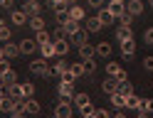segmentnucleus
<instances>
[{
  "instance_id": "5fc2aeb1",
  "label": "nucleus",
  "mask_w": 153,
  "mask_h": 118,
  "mask_svg": "<svg viewBox=\"0 0 153 118\" xmlns=\"http://www.w3.org/2000/svg\"><path fill=\"white\" fill-rule=\"evenodd\" d=\"M109 3H126V0H109Z\"/></svg>"
},
{
  "instance_id": "79ce46f5",
  "label": "nucleus",
  "mask_w": 153,
  "mask_h": 118,
  "mask_svg": "<svg viewBox=\"0 0 153 118\" xmlns=\"http://www.w3.org/2000/svg\"><path fill=\"white\" fill-rule=\"evenodd\" d=\"M143 39H146V44H153V27H148V29H146Z\"/></svg>"
},
{
  "instance_id": "f03ea898",
  "label": "nucleus",
  "mask_w": 153,
  "mask_h": 118,
  "mask_svg": "<svg viewBox=\"0 0 153 118\" xmlns=\"http://www.w3.org/2000/svg\"><path fill=\"white\" fill-rule=\"evenodd\" d=\"M59 96H62V101L64 103H74V88H72V84H67V81H59Z\"/></svg>"
},
{
  "instance_id": "39448f33",
  "label": "nucleus",
  "mask_w": 153,
  "mask_h": 118,
  "mask_svg": "<svg viewBox=\"0 0 153 118\" xmlns=\"http://www.w3.org/2000/svg\"><path fill=\"white\" fill-rule=\"evenodd\" d=\"M54 118H72V103L59 101L54 106Z\"/></svg>"
},
{
  "instance_id": "a211bd4d",
  "label": "nucleus",
  "mask_w": 153,
  "mask_h": 118,
  "mask_svg": "<svg viewBox=\"0 0 153 118\" xmlns=\"http://www.w3.org/2000/svg\"><path fill=\"white\" fill-rule=\"evenodd\" d=\"M109 101H111V106H114V108H123V106H126V96H121L119 91H114Z\"/></svg>"
},
{
  "instance_id": "5701e85b",
  "label": "nucleus",
  "mask_w": 153,
  "mask_h": 118,
  "mask_svg": "<svg viewBox=\"0 0 153 118\" xmlns=\"http://www.w3.org/2000/svg\"><path fill=\"white\" fill-rule=\"evenodd\" d=\"M3 52H5V59H13V57H17L20 47H17V44H13V42H7V44L3 47Z\"/></svg>"
},
{
  "instance_id": "a19ab883",
  "label": "nucleus",
  "mask_w": 153,
  "mask_h": 118,
  "mask_svg": "<svg viewBox=\"0 0 153 118\" xmlns=\"http://www.w3.org/2000/svg\"><path fill=\"white\" fill-rule=\"evenodd\" d=\"M143 111H146V113H153V98H143Z\"/></svg>"
},
{
  "instance_id": "58836bf2",
  "label": "nucleus",
  "mask_w": 153,
  "mask_h": 118,
  "mask_svg": "<svg viewBox=\"0 0 153 118\" xmlns=\"http://www.w3.org/2000/svg\"><path fill=\"white\" fill-rule=\"evenodd\" d=\"M94 118H111V113L106 108H97V111H94Z\"/></svg>"
},
{
  "instance_id": "49530a36",
  "label": "nucleus",
  "mask_w": 153,
  "mask_h": 118,
  "mask_svg": "<svg viewBox=\"0 0 153 118\" xmlns=\"http://www.w3.org/2000/svg\"><path fill=\"white\" fill-rule=\"evenodd\" d=\"M52 5H54V10H57V7H64L67 0H52Z\"/></svg>"
},
{
  "instance_id": "9b49d317",
  "label": "nucleus",
  "mask_w": 153,
  "mask_h": 118,
  "mask_svg": "<svg viewBox=\"0 0 153 118\" xmlns=\"http://www.w3.org/2000/svg\"><path fill=\"white\" fill-rule=\"evenodd\" d=\"M109 13L114 15V20H119L121 15H126V7H123V3H109Z\"/></svg>"
},
{
  "instance_id": "dca6fc26",
  "label": "nucleus",
  "mask_w": 153,
  "mask_h": 118,
  "mask_svg": "<svg viewBox=\"0 0 153 118\" xmlns=\"http://www.w3.org/2000/svg\"><path fill=\"white\" fill-rule=\"evenodd\" d=\"M121 52H123V57H131L133 52H136V42H133V39H123L121 42Z\"/></svg>"
},
{
  "instance_id": "a878e982",
  "label": "nucleus",
  "mask_w": 153,
  "mask_h": 118,
  "mask_svg": "<svg viewBox=\"0 0 153 118\" xmlns=\"http://www.w3.org/2000/svg\"><path fill=\"white\" fill-rule=\"evenodd\" d=\"M15 72H13V69H7V72L5 74H0V84H5V86H10V84H15Z\"/></svg>"
},
{
  "instance_id": "aec40b11",
  "label": "nucleus",
  "mask_w": 153,
  "mask_h": 118,
  "mask_svg": "<svg viewBox=\"0 0 153 118\" xmlns=\"http://www.w3.org/2000/svg\"><path fill=\"white\" fill-rule=\"evenodd\" d=\"M69 20H76V22H79V20H87V17H84V7L72 5L69 7Z\"/></svg>"
},
{
  "instance_id": "603ef678",
  "label": "nucleus",
  "mask_w": 153,
  "mask_h": 118,
  "mask_svg": "<svg viewBox=\"0 0 153 118\" xmlns=\"http://www.w3.org/2000/svg\"><path fill=\"white\" fill-rule=\"evenodd\" d=\"M111 118H126V116H123V113H116V116H111Z\"/></svg>"
},
{
  "instance_id": "6e6d98bb",
  "label": "nucleus",
  "mask_w": 153,
  "mask_h": 118,
  "mask_svg": "<svg viewBox=\"0 0 153 118\" xmlns=\"http://www.w3.org/2000/svg\"><path fill=\"white\" fill-rule=\"evenodd\" d=\"M148 5H151V7H153V0H148Z\"/></svg>"
},
{
  "instance_id": "4c0bfd02",
  "label": "nucleus",
  "mask_w": 153,
  "mask_h": 118,
  "mask_svg": "<svg viewBox=\"0 0 153 118\" xmlns=\"http://www.w3.org/2000/svg\"><path fill=\"white\" fill-rule=\"evenodd\" d=\"M59 79H62V81H67V84H74V79H76V76H74V74L69 72V69H67V72H64V74H62Z\"/></svg>"
},
{
  "instance_id": "13d9d810",
  "label": "nucleus",
  "mask_w": 153,
  "mask_h": 118,
  "mask_svg": "<svg viewBox=\"0 0 153 118\" xmlns=\"http://www.w3.org/2000/svg\"><path fill=\"white\" fill-rule=\"evenodd\" d=\"M67 3H72V0H67Z\"/></svg>"
},
{
  "instance_id": "864d4df0",
  "label": "nucleus",
  "mask_w": 153,
  "mask_h": 118,
  "mask_svg": "<svg viewBox=\"0 0 153 118\" xmlns=\"http://www.w3.org/2000/svg\"><path fill=\"white\" fill-rule=\"evenodd\" d=\"M0 59H5V52H3V47H0Z\"/></svg>"
},
{
  "instance_id": "4be33fe9",
  "label": "nucleus",
  "mask_w": 153,
  "mask_h": 118,
  "mask_svg": "<svg viewBox=\"0 0 153 118\" xmlns=\"http://www.w3.org/2000/svg\"><path fill=\"white\" fill-rule=\"evenodd\" d=\"M74 103H76V108H84L87 103H91V101H89V94H84V91L74 94Z\"/></svg>"
},
{
  "instance_id": "473e14b6",
  "label": "nucleus",
  "mask_w": 153,
  "mask_h": 118,
  "mask_svg": "<svg viewBox=\"0 0 153 118\" xmlns=\"http://www.w3.org/2000/svg\"><path fill=\"white\" fill-rule=\"evenodd\" d=\"M116 91H119L121 96H128V94H133V88H131V84H128V81H119Z\"/></svg>"
},
{
  "instance_id": "ddd939ff",
  "label": "nucleus",
  "mask_w": 153,
  "mask_h": 118,
  "mask_svg": "<svg viewBox=\"0 0 153 118\" xmlns=\"http://www.w3.org/2000/svg\"><path fill=\"white\" fill-rule=\"evenodd\" d=\"M116 86H119V81H116V79H114V76H109V79H104V84H101V88H104V94H114V91H116Z\"/></svg>"
},
{
  "instance_id": "3c124183",
  "label": "nucleus",
  "mask_w": 153,
  "mask_h": 118,
  "mask_svg": "<svg viewBox=\"0 0 153 118\" xmlns=\"http://www.w3.org/2000/svg\"><path fill=\"white\" fill-rule=\"evenodd\" d=\"M10 118H25V113H20V111H15V113H13Z\"/></svg>"
},
{
  "instance_id": "4468645a",
  "label": "nucleus",
  "mask_w": 153,
  "mask_h": 118,
  "mask_svg": "<svg viewBox=\"0 0 153 118\" xmlns=\"http://www.w3.org/2000/svg\"><path fill=\"white\" fill-rule=\"evenodd\" d=\"M67 69H69V66L64 64V59H57V64L50 69V76H62V74L67 72Z\"/></svg>"
},
{
  "instance_id": "4d7b16f0",
  "label": "nucleus",
  "mask_w": 153,
  "mask_h": 118,
  "mask_svg": "<svg viewBox=\"0 0 153 118\" xmlns=\"http://www.w3.org/2000/svg\"><path fill=\"white\" fill-rule=\"evenodd\" d=\"M0 25H5V22H3V20H0Z\"/></svg>"
},
{
  "instance_id": "b1692460",
  "label": "nucleus",
  "mask_w": 153,
  "mask_h": 118,
  "mask_svg": "<svg viewBox=\"0 0 153 118\" xmlns=\"http://www.w3.org/2000/svg\"><path fill=\"white\" fill-rule=\"evenodd\" d=\"M121 72H123V66H121V64H116V62H109V64H106V74H109V76L116 79Z\"/></svg>"
},
{
  "instance_id": "37998d69",
  "label": "nucleus",
  "mask_w": 153,
  "mask_h": 118,
  "mask_svg": "<svg viewBox=\"0 0 153 118\" xmlns=\"http://www.w3.org/2000/svg\"><path fill=\"white\" fill-rule=\"evenodd\" d=\"M143 66H146L148 72H153V54H151V57H146V59H143Z\"/></svg>"
},
{
  "instance_id": "9d476101",
  "label": "nucleus",
  "mask_w": 153,
  "mask_h": 118,
  "mask_svg": "<svg viewBox=\"0 0 153 118\" xmlns=\"http://www.w3.org/2000/svg\"><path fill=\"white\" fill-rule=\"evenodd\" d=\"M0 111L15 113V98H13V96H3V98H0Z\"/></svg>"
},
{
  "instance_id": "f704fd0d",
  "label": "nucleus",
  "mask_w": 153,
  "mask_h": 118,
  "mask_svg": "<svg viewBox=\"0 0 153 118\" xmlns=\"http://www.w3.org/2000/svg\"><path fill=\"white\" fill-rule=\"evenodd\" d=\"M20 86H22V96L25 98H32L35 96V86L32 84H20Z\"/></svg>"
},
{
  "instance_id": "6ab92c4d",
  "label": "nucleus",
  "mask_w": 153,
  "mask_h": 118,
  "mask_svg": "<svg viewBox=\"0 0 153 118\" xmlns=\"http://www.w3.org/2000/svg\"><path fill=\"white\" fill-rule=\"evenodd\" d=\"M35 47H37L35 39H22V42H20V52H22V54H32Z\"/></svg>"
},
{
  "instance_id": "ea45409f",
  "label": "nucleus",
  "mask_w": 153,
  "mask_h": 118,
  "mask_svg": "<svg viewBox=\"0 0 153 118\" xmlns=\"http://www.w3.org/2000/svg\"><path fill=\"white\" fill-rule=\"evenodd\" d=\"M0 39H10V27L7 25H0Z\"/></svg>"
},
{
  "instance_id": "1a4fd4ad",
  "label": "nucleus",
  "mask_w": 153,
  "mask_h": 118,
  "mask_svg": "<svg viewBox=\"0 0 153 118\" xmlns=\"http://www.w3.org/2000/svg\"><path fill=\"white\" fill-rule=\"evenodd\" d=\"M97 17H99V22H101V27H109V25H114V22H116V20H114V15L109 13L106 7H101Z\"/></svg>"
},
{
  "instance_id": "2f4dec72",
  "label": "nucleus",
  "mask_w": 153,
  "mask_h": 118,
  "mask_svg": "<svg viewBox=\"0 0 153 118\" xmlns=\"http://www.w3.org/2000/svg\"><path fill=\"white\" fill-rule=\"evenodd\" d=\"M69 72H72L76 79H79V76H84V74H87V72H84V62H76V64H72V66H69Z\"/></svg>"
},
{
  "instance_id": "bf43d9fd",
  "label": "nucleus",
  "mask_w": 153,
  "mask_h": 118,
  "mask_svg": "<svg viewBox=\"0 0 153 118\" xmlns=\"http://www.w3.org/2000/svg\"><path fill=\"white\" fill-rule=\"evenodd\" d=\"M148 118H153V116H148Z\"/></svg>"
},
{
  "instance_id": "c03bdc74",
  "label": "nucleus",
  "mask_w": 153,
  "mask_h": 118,
  "mask_svg": "<svg viewBox=\"0 0 153 118\" xmlns=\"http://www.w3.org/2000/svg\"><path fill=\"white\" fill-rule=\"evenodd\" d=\"M7 69H10V64H7V59H0V74H5Z\"/></svg>"
},
{
  "instance_id": "7c9ffc66",
  "label": "nucleus",
  "mask_w": 153,
  "mask_h": 118,
  "mask_svg": "<svg viewBox=\"0 0 153 118\" xmlns=\"http://www.w3.org/2000/svg\"><path fill=\"white\" fill-rule=\"evenodd\" d=\"M37 44H47V42H52V37H50V32H47V29H40V32H37V39H35Z\"/></svg>"
},
{
  "instance_id": "8fccbe9b",
  "label": "nucleus",
  "mask_w": 153,
  "mask_h": 118,
  "mask_svg": "<svg viewBox=\"0 0 153 118\" xmlns=\"http://www.w3.org/2000/svg\"><path fill=\"white\" fill-rule=\"evenodd\" d=\"M136 118H148V113H146V111H138V113H136Z\"/></svg>"
},
{
  "instance_id": "2eb2a0df",
  "label": "nucleus",
  "mask_w": 153,
  "mask_h": 118,
  "mask_svg": "<svg viewBox=\"0 0 153 118\" xmlns=\"http://www.w3.org/2000/svg\"><path fill=\"white\" fill-rule=\"evenodd\" d=\"M79 57H82V62L84 59H94L97 57V49H94L91 44H84V47H79Z\"/></svg>"
},
{
  "instance_id": "c9c22d12",
  "label": "nucleus",
  "mask_w": 153,
  "mask_h": 118,
  "mask_svg": "<svg viewBox=\"0 0 153 118\" xmlns=\"http://www.w3.org/2000/svg\"><path fill=\"white\" fill-rule=\"evenodd\" d=\"M84 72L94 74V72H97V62H94V59H84Z\"/></svg>"
},
{
  "instance_id": "de8ad7c7",
  "label": "nucleus",
  "mask_w": 153,
  "mask_h": 118,
  "mask_svg": "<svg viewBox=\"0 0 153 118\" xmlns=\"http://www.w3.org/2000/svg\"><path fill=\"white\" fill-rule=\"evenodd\" d=\"M3 96H7V86H5V84H0V98H3Z\"/></svg>"
},
{
  "instance_id": "393cba45",
  "label": "nucleus",
  "mask_w": 153,
  "mask_h": 118,
  "mask_svg": "<svg viewBox=\"0 0 153 118\" xmlns=\"http://www.w3.org/2000/svg\"><path fill=\"white\" fill-rule=\"evenodd\" d=\"M25 113H40V103L35 98H25Z\"/></svg>"
},
{
  "instance_id": "f8f14e48",
  "label": "nucleus",
  "mask_w": 153,
  "mask_h": 118,
  "mask_svg": "<svg viewBox=\"0 0 153 118\" xmlns=\"http://www.w3.org/2000/svg\"><path fill=\"white\" fill-rule=\"evenodd\" d=\"M27 20H30V17H27L22 10H13V15H10V22H13V25H17V27H20V25H25Z\"/></svg>"
},
{
  "instance_id": "7ed1b4c3",
  "label": "nucleus",
  "mask_w": 153,
  "mask_h": 118,
  "mask_svg": "<svg viewBox=\"0 0 153 118\" xmlns=\"http://www.w3.org/2000/svg\"><path fill=\"white\" fill-rule=\"evenodd\" d=\"M123 7H126V13H128L131 17H138V15L143 13V0H126Z\"/></svg>"
},
{
  "instance_id": "c85d7f7f",
  "label": "nucleus",
  "mask_w": 153,
  "mask_h": 118,
  "mask_svg": "<svg viewBox=\"0 0 153 118\" xmlns=\"http://www.w3.org/2000/svg\"><path fill=\"white\" fill-rule=\"evenodd\" d=\"M27 22H30V27L35 29V32H40V29H45V20H42L40 15H37V17H30Z\"/></svg>"
},
{
  "instance_id": "bb28decb",
  "label": "nucleus",
  "mask_w": 153,
  "mask_h": 118,
  "mask_svg": "<svg viewBox=\"0 0 153 118\" xmlns=\"http://www.w3.org/2000/svg\"><path fill=\"white\" fill-rule=\"evenodd\" d=\"M7 96H13V98H25V96H22V86H20V84H10V86H7Z\"/></svg>"
},
{
  "instance_id": "412c9836",
  "label": "nucleus",
  "mask_w": 153,
  "mask_h": 118,
  "mask_svg": "<svg viewBox=\"0 0 153 118\" xmlns=\"http://www.w3.org/2000/svg\"><path fill=\"white\" fill-rule=\"evenodd\" d=\"M94 49H97V57H111V44L109 42H99Z\"/></svg>"
},
{
  "instance_id": "f257e3e1",
  "label": "nucleus",
  "mask_w": 153,
  "mask_h": 118,
  "mask_svg": "<svg viewBox=\"0 0 153 118\" xmlns=\"http://www.w3.org/2000/svg\"><path fill=\"white\" fill-rule=\"evenodd\" d=\"M30 72L37 76H50V66H47V59H32L30 62Z\"/></svg>"
},
{
  "instance_id": "cd10ccee",
  "label": "nucleus",
  "mask_w": 153,
  "mask_h": 118,
  "mask_svg": "<svg viewBox=\"0 0 153 118\" xmlns=\"http://www.w3.org/2000/svg\"><path fill=\"white\" fill-rule=\"evenodd\" d=\"M116 39H119V42H123V39H133V37H131V27H121V25H119Z\"/></svg>"
},
{
  "instance_id": "f3484780",
  "label": "nucleus",
  "mask_w": 153,
  "mask_h": 118,
  "mask_svg": "<svg viewBox=\"0 0 153 118\" xmlns=\"http://www.w3.org/2000/svg\"><path fill=\"white\" fill-rule=\"evenodd\" d=\"M62 27H64V35H67V39H69V37L76 32V29H79V22H76V20H67V22H64Z\"/></svg>"
},
{
  "instance_id": "6e6552de",
  "label": "nucleus",
  "mask_w": 153,
  "mask_h": 118,
  "mask_svg": "<svg viewBox=\"0 0 153 118\" xmlns=\"http://www.w3.org/2000/svg\"><path fill=\"white\" fill-rule=\"evenodd\" d=\"M126 108H133V111H143V98H138L136 94L126 96Z\"/></svg>"
},
{
  "instance_id": "a18cd8bd",
  "label": "nucleus",
  "mask_w": 153,
  "mask_h": 118,
  "mask_svg": "<svg viewBox=\"0 0 153 118\" xmlns=\"http://www.w3.org/2000/svg\"><path fill=\"white\" fill-rule=\"evenodd\" d=\"M89 5H91V7H97V10H99V7L104 5V0H89Z\"/></svg>"
},
{
  "instance_id": "09e8293b",
  "label": "nucleus",
  "mask_w": 153,
  "mask_h": 118,
  "mask_svg": "<svg viewBox=\"0 0 153 118\" xmlns=\"http://www.w3.org/2000/svg\"><path fill=\"white\" fill-rule=\"evenodd\" d=\"M0 5H3V7H10V5H13V0H0Z\"/></svg>"
},
{
  "instance_id": "20e7f679",
  "label": "nucleus",
  "mask_w": 153,
  "mask_h": 118,
  "mask_svg": "<svg viewBox=\"0 0 153 118\" xmlns=\"http://www.w3.org/2000/svg\"><path fill=\"white\" fill-rule=\"evenodd\" d=\"M22 13L27 15V17H37L42 13V5L37 3V0H25V7H22Z\"/></svg>"
},
{
  "instance_id": "c756f323",
  "label": "nucleus",
  "mask_w": 153,
  "mask_h": 118,
  "mask_svg": "<svg viewBox=\"0 0 153 118\" xmlns=\"http://www.w3.org/2000/svg\"><path fill=\"white\" fill-rule=\"evenodd\" d=\"M99 29H101L99 17H89V20H87V32H99Z\"/></svg>"
},
{
  "instance_id": "423d86ee",
  "label": "nucleus",
  "mask_w": 153,
  "mask_h": 118,
  "mask_svg": "<svg viewBox=\"0 0 153 118\" xmlns=\"http://www.w3.org/2000/svg\"><path fill=\"white\" fill-rule=\"evenodd\" d=\"M54 44V57H64L69 52V39H52Z\"/></svg>"
},
{
  "instance_id": "0eeeda50",
  "label": "nucleus",
  "mask_w": 153,
  "mask_h": 118,
  "mask_svg": "<svg viewBox=\"0 0 153 118\" xmlns=\"http://www.w3.org/2000/svg\"><path fill=\"white\" fill-rule=\"evenodd\" d=\"M69 44H76V47H84V44H87V29H76V32L69 37Z\"/></svg>"
},
{
  "instance_id": "72a5a7b5",
  "label": "nucleus",
  "mask_w": 153,
  "mask_h": 118,
  "mask_svg": "<svg viewBox=\"0 0 153 118\" xmlns=\"http://www.w3.org/2000/svg\"><path fill=\"white\" fill-rule=\"evenodd\" d=\"M40 49H42V57H45V59H52V57H54V44H52V42L42 44Z\"/></svg>"
},
{
  "instance_id": "e433bc0d",
  "label": "nucleus",
  "mask_w": 153,
  "mask_h": 118,
  "mask_svg": "<svg viewBox=\"0 0 153 118\" xmlns=\"http://www.w3.org/2000/svg\"><path fill=\"white\" fill-rule=\"evenodd\" d=\"M131 20H133V17L126 13V15H121V17H119V25H121V27H131Z\"/></svg>"
}]
</instances>
